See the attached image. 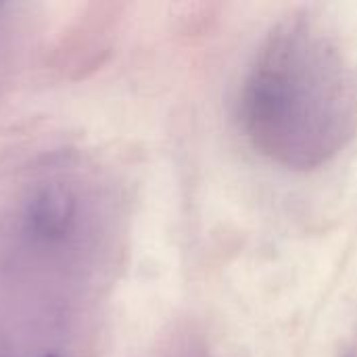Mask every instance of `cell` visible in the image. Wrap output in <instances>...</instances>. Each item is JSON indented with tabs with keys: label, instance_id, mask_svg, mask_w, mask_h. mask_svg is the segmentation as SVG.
<instances>
[{
	"label": "cell",
	"instance_id": "6da1fadb",
	"mask_svg": "<svg viewBox=\"0 0 357 357\" xmlns=\"http://www.w3.org/2000/svg\"><path fill=\"white\" fill-rule=\"evenodd\" d=\"M251 144L289 169H318L357 132V71L318 23L293 17L259 46L241 88Z\"/></svg>",
	"mask_w": 357,
	"mask_h": 357
}]
</instances>
